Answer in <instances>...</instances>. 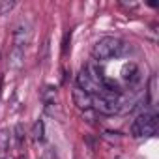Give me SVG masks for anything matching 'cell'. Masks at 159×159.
Here are the masks:
<instances>
[{"label":"cell","mask_w":159,"mask_h":159,"mask_svg":"<svg viewBox=\"0 0 159 159\" xmlns=\"http://www.w3.org/2000/svg\"><path fill=\"white\" fill-rule=\"evenodd\" d=\"M77 88L83 90L90 96H96V94H101V86L99 83L94 79V75L88 71V67H83L77 75Z\"/></svg>","instance_id":"277c9868"},{"label":"cell","mask_w":159,"mask_h":159,"mask_svg":"<svg viewBox=\"0 0 159 159\" xmlns=\"http://www.w3.org/2000/svg\"><path fill=\"white\" fill-rule=\"evenodd\" d=\"M21 159H25V157H21Z\"/></svg>","instance_id":"5bb4252c"},{"label":"cell","mask_w":159,"mask_h":159,"mask_svg":"<svg viewBox=\"0 0 159 159\" xmlns=\"http://www.w3.org/2000/svg\"><path fill=\"white\" fill-rule=\"evenodd\" d=\"M10 144H11V131L8 127H2L0 129V153H6L10 150Z\"/></svg>","instance_id":"8fae6325"},{"label":"cell","mask_w":159,"mask_h":159,"mask_svg":"<svg viewBox=\"0 0 159 159\" xmlns=\"http://www.w3.org/2000/svg\"><path fill=\"white\" fill-rule=\"evenodd\" d=\"M41 99H43V105L47 109L54 107L56 105V88L54 86H45L43 92H41Z\"/></svg>","instance_id":"9c48e42d"},{"label":"cell","mask_w":159,"mask_h":159,"mask_svg":"<svg viewBox=\"0 0 159 159\" xmlns=\"http://www.w3.org/2000/svg\"><path fill=\"white\" fill-rule=\"evenodd\" d=\"M73 103L81 111H88V109H92V96L83 92V90H79V88H75L73 90Z\"/></svg>","instance_id":"52a82bcc"},{"label":"cell","mask_w":159,"mask_h":159,"mask_svg":"<svg viewBox=\"0 0 159 159\" xmlns=\"http://www.w3.org/2000/svg\"><path fill=\"white\" fill-rule=\"evenodd\" d=\"M11 135L15 137V140H17V144H19V146H23V142H25V139H26V135H25V127H23V124H17Z\"/></svg>","instance_id":"7c38bea8"},{"label":"cell","mask_w":159,"mask_h":159,"mask_svg":"<svg viewBox=\"0 0 159 159\" xmlns=\"http://www.w3.org/2000/svg\"><path fill=\"white\" fill-rule=\"evenodd\" d=\"M11 41H13V47L15 49H26L32 41V26L26 23V21H21L15 30H13V36H11Z\"/></svg>","instance_id":"5b68a950"},{"label":"cell","mask_w":159,"mask_h":159,"mask_svg":"<svg viewBox=\"0 0 159 159\" xmlns=\"http://www.w3.org/2000/svg\"><path fill=\"white\" fill-rule=\"evenodd\" d=\"M157 124H159L157 112H153V111H144L142 114H139V116L133 120V124H131V127H129L131 137H135V139H139V137H152V135L157 133Z\"/></svg>","instance_id":"7a4b0ae2"},{"label":"cell","mask_w":159,"mask_h":159,"mask_svg":"<svg viewBox=\"0 0 159 159\" xmlns=\"http://www.w3.org/2000/svg\"><path fill=\"white\" fill-rule=\"evenodd\" d=\"M8 66H10V69L19 71V69L25 66V51H23V49H15V47H11L10 56H8Z\"/></svg>","instance_id":"ba28073f"},{"label":"cell","mask_w":159,"mask_h":159,"mask_svg":"<svg viewBox=\"0 0 159 159\" xmlns=\"http://www.w3.org/2000/svg\"><path fill=\"white\" fill-rule=\"evenodd\" d=\"M32 139L34 142H43L45 139V122L43 120H36L32 125Z\"/></svg>","instance_id":"30bf717a"},{"label":"cell","mask_w":159,"mask_h":159,"mask_svg":"<svg viewBox=\"0 0 159 159\" xmlns=\"http://www.w3.org/2000/svg\"><path fill=\"white\" fill-rule=\"evenodd\" d=\"M122 77H124V81L127 84H137L140 81V69H139V66L135 62L125 64L124 69H122Z\"/></svg>","instance_id":"8992f818"},{"label":"cell","mask_w":159,"mask_h":159,"mask_svg":"<svg viewBox=\"0 0 159 159\" xmlns=\"http://www.w3.org/2000/svg\"><path fill=\"white\" fill-rule=\"evenodd\" d=\"M13 8H15L13 0H4V2H0V15H8Z\"/></svg>","instance_id":"4fadbf2b"},{"label":"cell","mask_w":159,"mask_h":159,"mask_svg":"<svg viewBox=\"0 0 159 159\" xmlns=\"http://www.w3.org/2000/svg\"><path fill=\"white\" fill-rule=\"evenodd\" d=\"M92 109L96 112H101V114H116L120 111V98L114 96V94H96L92 96Z\"/></svg>","instance_id":"3957f363"},{"label":"cell","mask_w":159,"mask_h":159,"mask_svg":"<svg viewBox=\"0 0 159 159\" xmlns=\"http://www.w3.org/2000/svg\"><path fill=\"white\" fill-rule=\"evenodd\" d=\"M131 51H133L131 43L122 41L120 38L107 36V38H101L99 41H96V45L92 47V58L98 60V62H105V60H111V58L127 56Z\"/></svg>","instance_id":"6da1fadb"}]
</instances>
